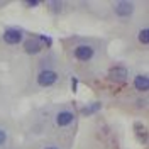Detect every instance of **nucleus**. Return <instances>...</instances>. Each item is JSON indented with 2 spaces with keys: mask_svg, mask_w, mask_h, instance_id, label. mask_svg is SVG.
<instances>
[{
  "mask_svg": "<svg viewBox=\"0 0 149 149\" xmlns=\"http://www.w3.org/2000/svg\"><path fill=\"white\" fill-rule=\"evenodd\" d=\"M105 53V42L93 37H73L68 54L80 65H90Z\"/></svg>",
  "mask_w": 149,
  "mask_h": 149,
  "instance_id": "nucleus-1",
  "label": "nucleus"
},
{
  "mask_svg": "<svg viewBox=\"0 0 149 149\" xmlns=\"http://www.w3.org/2000/svg\"><path fill=\"white\" fill-rule=\"evenodd\" d=\"M56 66V56L53 53H47L39 59V70L34 76V85L39 90H47V88H56L63 83V74Z\"/></svg>",
  "mask_w": 149,
  "mask_h": 149,
  "instance_id": "nucleus-2",
  "label": "nucleus"
},
{
  "mask_svg": "<svg viewBox=\"0 0 149 149\" xmlns=\"http://www.w3.org/2000/svg\"><path fill=\"white\" fill-rule=\"evenodd\" d=\"M53 122L56 129L59 130H68L70 127L76 125V112L71 105H63V107H58L56 112L53 113V117L49 119Z\"/></svg>",
  "mask_w": 149,
  "mask_h": 149,
  "instance_id": "nucleus-3",
  "label": "nucleus"
},
{
  "mask_svg": "<svg viewBox=\"0 0 149 149\" xmlns=\"http://www.w3.org/2000/svg\"><path fill=\"white\" fill-rule=\"evenodd\" d=\"M26 37H27V32L24 31V29L20 27H7L3 31V34H2V42L5 44V46H22V42L26 41Z\"/></svg>",
  "mask_w": 149,
  "mask_h": 149,
  "instance_id": "nucleus-4",
  "label": "nucleus"
},
{
  "mask_svg": "<svg viewBox=\"0 0 149 149\" xmlns=\"http://www.w3.org/2000/svg\"><path fill=\"white\" fill-rule=\"evenodd\" d=\"M105 78L110 81V83H127L130 78V70L129 66L125 65H113L107 70Z\"/></svg>",
  "mask_w": 149,
  "mask_h": 149,
  "instance_id": "nucleus-5",
  "label": "nucleus"
},
{
  "mask_svg": "<svg viewBox=\"0 0 149 149\" xmlns=\"http://www.w3.org/2000/svg\"><path fill=\"white\" fill-rule=\"evenodd\" d=\"M136 12V3L134 2H115L112 3V14L117 19H129Z\"/></svg>",
  "mask_w": 149,
  "mask_h": 149,
  "instance_id": "nucleus-6",
  "label": "nucleus"
},
{
  "mask_svg": "<svg viewBox=\"0 0 149 149\" xmlns=\"http://www.w3.org/2000/svg\"><path fill=\"white\" fill-rule=\"evenodd\" d=\"M22 49H24V53H26L27 56L42 54V51H44V47H42V44L39 42L37 36H29V37H26V41L22 42Z\"/></svg>",
  "mask_w": 149,
  "mask_h": 149,
  "instance_id": "nucleus-7",
  "label": "nucleus"
},
{
  "mask_svg": "<svg viewBox=\"0 0 149 149\" xmlns=\"http://www.w3.org/2000/svg\"><path fill=\"white\" fill-rule=\"evenodd\" d=\"M132 85H134V90H137L141 93H148L149 90V78L148 74H136L134 80H132Z\"/></svg>",
  "mask_w": 149,
  "mask_h": 149,
  "instance_id": "nucleus-8",
  "label": "nucleus"
},
{
  "mask_svg": "<svg viewBox=\"0 0 149 149\" xmlns=\"http://www.w3.org/2000/svg\"><path fill=\"white\" fill-rule=\"evenodd\" d=\"M68 5L70 3H66V2H59V0H53V2H46V7L47 10L53 14V15H61V14H65L66 9H68Z\"/></svg>",
  "mask_w": 149,
  "mask_h": 149,
  "instance_id": "nucleus-9",
  "label": "nucleus"
},
{
  "mask_svg": "<svg viewBox=\"0 0 149 149\" xmlns=\"http://www.w3.org/2000/svg\"><path fill=\"white\" fill-rule=\"evenodd\" d=\"M10 132L5 125H0V149H9Z\"/></svg>",
  "mask_w": 149,
  "mask_h": 149,
  "instance_id": "nucleus-10",
  "label": "nucleus"
},
{
  "mask_svg": "<svg viewBox=\"0 0 149 149\" xmlns=\"http://www.w3.org/2000/svg\"><path fill=\"white\" fill-rule=\"evenodd\" d=\"M98 109H100L98 103H88V105H85L83 109H81V113H83V115H92V113H95Z\"/></svg>",
  "mask_w": 149,
  "mask_h": 149,
  "instance_id": "nucleus-11",
  "label": "nucleus"
},
{
  "mask_svg": "<svg viewBox=\"0 0 149 149\" xmlns=\"http://www.w3.org/2000/svg\"><path fill=\"white\" fill-rule=\"evenodd\" d=\"M37 39H39V42L42 44V47H51L53 46V39L49 36H37Z\"/></svg>",
  "mask_w": 149,
  "mask_h": 149,
  "instance_id": "nucleus-12",
  "label": "nucleus"
},
{
  "mask_svg": "<svg viewBox=\"0 0 149 149\" xmlns=\"http://www.w3.org/2000/svg\"><path fill=\"white\" fill-rule=\"evenodd\" d=\"M22 5L26 9H36L39 5H42V2H39V0H29V2H22Z\"/></svg>",
  "mask_w": 149,
  "mask_h": 149,
  "instance_id": "nucleus-13",
  "label": "nucleus"
},
{
  "mask_svg": "<svg viewBox=\"0 0 149 149\" xmlns=\"http://www.w3.org/2000/svg\"><path fill=\"white\" fill-rule=\"evenodd\" d=\"M41 149H59V146H56L53 142H44V144L41 146Z\"/></svg>",
  "mask_w": 149,
  "mask_h": 149,
  "instance_id": "nucleus-14",
  "label": "nucleus"
},
{
  "mask_svg": "<svg viewBox=\"0 0 149 149\" xmlns=\"http://www.w3.org/2000/svg\"><path fill=\"white\" fill-rule=\"evenodd\" d=\"M73 92H76V78H73Z\"/></svg>",
  "mask_w": 149,
  "mask_h": 149,
  "instance_id": "nucleus-15",
  "label": "nucleus"
},
{
  "mask_svg": "<svg viewBox=\"0 0 149 149\" xmlns=\"http://www.w3.org/2000/svg\"><path fill=\"white\" fill-rule=\"evenodd\" d=\"M0 5H2V3H0Z\"/></svg>",
  "mask_w": 149,
  "mask_h": 149,
  "instance_id": "nucleus-16",
  "label": "nucleus"
}]
</instances>
